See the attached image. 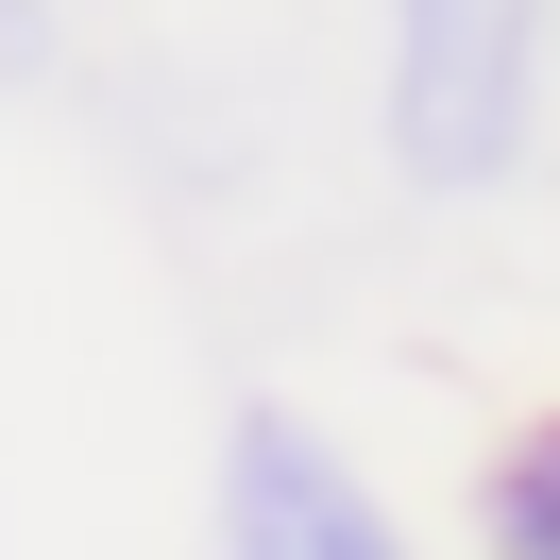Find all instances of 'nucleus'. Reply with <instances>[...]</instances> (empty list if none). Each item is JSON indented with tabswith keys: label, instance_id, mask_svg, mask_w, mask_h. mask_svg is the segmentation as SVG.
Returning a JSON list of instances; mask_svg holds the SVG:
<instances>
[{
	"label": "nucleus",
	"instance_id": "20e7f679",
	"mask_svg": "<svg viewBox=\"0 0 560 560\" xmlns=\"http://www.w3.org/2000/svg\"><path fill=\"white\" fill-rule=\"evenodd\" d=\"M69 85V0H0V103H51Z\"/></svg>",
	"mask_w": 560,
	"mask_h": 560
},
{
	"label": "nucleus",
	"instance_id": "7ed1b4c3",
	"mask_svg": "<svg viewBox=\"0 0 560 560\" xmlns=\"http://www.w3.org/2000/svg\"><path fill=\"white\" fill-rule=\"evenodd\" d=\"M458 526H476V560H560V390H544V408H510V424L476 442Z\"/></svg>",
	"mask_w": 560,
	"mask_h": 560
},
{
	"label": "nucleus",
	"instance_id": "f257e3e1",
	"mask_svg": "<svg viewBox=\"0 0 560 560\" xmlns=\"http://www.w3.org/2000/svg\"><path fill=\"white\" fill-rule=\"evenodd\" d=\"M374 18V171L408 205H510L560 137V0H357Z\"/></svg>",
	"mask_w": 560,
	"mask_h": 560
},
{
	"label": "nucleus",
	"instance_id": "f03ea898",
	"mask_svg": "<svg viewBox=\"0 0 560 560\" xmlns=\"http://www.w3.org/2000/svg\"><path fill=\"white\" fill-rule=\"evenodd\" d=\"M205 560H424V544L323 408L238 390L221 442H205Z\"/></svg>",
	"mask_w": 560,
	"mask_h": 560
}]
</instances>
